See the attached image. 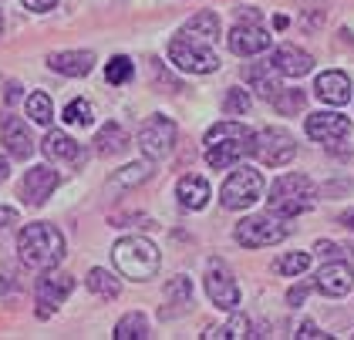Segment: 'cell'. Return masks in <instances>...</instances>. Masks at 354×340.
<instances>
[{
    "mask_svg": "<svg viewBox=\"0 0 354 340\" xmlns=\"http://www.w3.org/2000/svg\"><path fill=\"white\" fill-rule=\"evenodd\" d=\"M216 37L219 17L213 10H203L169 41V61L189 75H213V71H219Z\"/></svg>",
    "mask_w": 354,
    "mask_h": 340,
    "instance_id": "6da1fadb",
    "label": "cell"
},
{
    "mask_svg": "<svg viewBox=\"0 0 354 340\" xmlns=\"http://www.w3.org/2000/svg\"><path fill=\"white\" fill-rule=\"evenodd\" d=\"M253 142H257V135L240 122H216L206 131V165L223 172V169L236 165L243 155H250Z\"/></svg>",
    "mask_w": 354,
    "mask_h": 340,
    "instance_id": "7a4b0ae2",
    "label": "cell"
},
{
    "mask_svg": "<svg viewBox=\"0 0 354 340\" xmlns=\"http://www.w3.org/2000/svg\"><path fill=\"white\" fill-rule=\"evenodd\" d=\"M17 253L30 270H51L64 260V236L51 223H28L17 236Z\"/></svg>",
    "mask_w": 354,
    "mask_h": 340,
    "instance_id": "3957f363",
    "label": "cell"
},
{
    "mask_svg": "<svg viewBox=\"0 0 354 340\" xmlns=\"http://www.w3.org/2000/svg\"><path fill=\"white\" fill-rule=\"evenodd\" d=\"M111 260L115 266L129 276V280H152L159 273V249L152 239L145 236H125L111 246Z\"/></svg>",
    "mask_w": 354,
    "mask_h": 340,
    "instance_id": "277c9868",
    "label": "cell"
},
{
    "mask_svg": "<svg viewBox=\"0 0 354 340\" xmlns=\"http://www.w3.org/2000/svg\"><path fill=\"white\" fill-rule=\"evenodd\" d=\"M314 199H317L314 182H310L307 176H300V172H290V176H280V179L270 185V199H267V202H270V212L290 219V216H300V212L310 209Z\"/></svg>",
    "mask_w": 354,
    "mask_h": 340,
    "instance_id": "5b68a950",
    "label": "cell"
},
{
    "mask_svg": "<svg viewBox=\"0 0 354 340\" xmlns=\"http://www.w3.org/2000/svg\"><path fill=\"white\" fill-rule=\"evenodd\" d=\"M260 196H263V176L250 165H240L236 172H230V179L219 189L223 209H250Z\"/></svg>",
    "mask_w": 354,
    "mask_h": 340,
    "instance_id": "8992f818",
    "label": "cell"
},
{
    "mask_svg": "<svg viewBox=\"0 0 354 340\" xmlns=\"http://www.w3.org/2000/svg\"><path fill=\"white\" fill-rule=\"evenodd\" d=\"M236 243L246 246V249H263V246H273V243H280L283 236H287V226H283V216H277V212H267V216H250L243 219L240 226H236Z\"/></svg>",
    "mask_w": 354,
    "mask_h": 340,
    "instance_id": "52a82bcc",
    "label": "cell"
},
{
    "mask_svg": "<svg viewBox=\"0 0 354 340\" xmlns=\"http://www.w3.org/2000/svg\"><path fill=\"white\" fill-rule=\"evenodd\" d=\"M226 44H230V51L236 54V57H250V54L267 51L270 48V34L260 27V14L246 7V21H240V24L230 30Z\"/></svg>",
    "mask_w": 354,
    "mask_h": 340,
    "instance_id": "ba28073f",
    "label": "cell"
},
{
    "mask_svg": "<svg viewBox=\"0 0 354 340\" xmlns=\"http://www.w3.org/2000/svg\"><path fill=\"white\" fill-rule=\"evenodd\" d=\"M253 155L260 158L263 165H270V169L287 165L290 158L297 155L294 135L283 131V129H263L260 135H257V142H253Z\"/></svg>",
    "mask_w": 354,
    "mask_h": 340,
    "instance_id": "9c48e42d",
    "label": "cell"
},
{
    "mask_svg": "<svg viewBox=\"0 0 354 340\" xmlns=\"http://www.w3.org/2000/svg\"><path fill=\"white\" fill-rule=\"evenodd\" d=\"M176 145V125L172 118L152 115L145 118V125L138 129V149L145 152V158H165Z\"/></svg>",
    "mask_w": 354,
    "mask_h": 340,
    "instance_id": "30bf717a",
    "label": "cell"
},
{
    "mask_svg": "<svg viewBox=\"0 0 354 340\" xmlns=\"http://www.w3.org/2000/svg\"><path fill=\"white\" fill-rule=\"evenodd\" d=\"M75 290V280L68 273H44L37 280V290H34V303H37V317L48 320L57 307L68 300V293Z\"/></svg>",
    "mask_w": 354,
    "mask_h": 340,
    "instance_id": "8fae6325",
    "label": "cell"
},
{
    "mask_svg": "<svg viewBox=\"0 0 354 340\" xmlns=\"http://www.w3.org/2000/svg\"><path fill=\"white\" fill-rule=\"evenodd\" d=\"M206 293H209V300L216 303L219 310H236V307H240V287H236V280L230 276V270H226L219 260L209 263Z\"/></svg>",
    "mask_w": 354,
    "mask_h": 340,
    "instance_id": "7c38bea8",
    "label": "cell"
},
{
    "mask_svg": "<svg viewBox=\"0 0 354 340\" xmlns=\"http://www.w3.org/2000/svg\"><path fill=\"white\" fill-rule=\"evenodd\" d=\"M348 131H351V122H348L344 115H337V111H317V115L307 118V135H310L314 142H321V145L341 142Z\"/></svg>",
    "mask_w": 354,
    "mask_h": 340,
    "instance_id": "4fadbf2b",
    "label": "cell"
},
{
    "mask_svg": "<svg viewBox=\"0 0 354 340\" xmlns=\"http://www.w3.org/2000/svg\"><path fill=\"white\" fill-rule=\"evenodd\" d=\"M57 182H61V176H57L55 169H48V165H34L28 176H24V182H21L24 202H28V206H44L48 196L57 189Z\"/></svg>",
    "mask_w": 354,
    "mask_h": 340,
    "instance_id": "5bb4252c",
    "label": "cell"
},
{
    "mask_svg": "<svg viewBox=\"0 0 354 340\" xmlns=\"http://www.w3.org/2000/svg\"><path fill=\"white\" fill-rule=\"evenodd\" d=\"M354 287V270L351 263H327L321 266V273H317V290L324 293V296H344V293H351Z\"/></svg>",
    "mask_w": 354,
    "mask_h": 340,
    "instance_id": "9a60e30c",
    "label": "cell"
},
{
    "mask_svg": "<svg viewBox=\"0 0 354 340\" xmlns=\"http://www.w3.org/2000/svg\"><path fill=\"white\" fill-rule=\"evenodd\" d=\"M314 95L324 102V105H348L351 102V78L344 75V71H324L317 84H314Z\"/></svg>",
    "mask_w": 354,
    "mask_h": 340,
    "instance_id": "2e32d148",
    "label": "cell"
},
{
    "mask_svg": "<svg viewBox=\"0 0 354 340\" xmlns=\"http://www.w3.org/2000/svg\"><path fill=\"white\" fill-rule=\"evenodd\" d=\"M44 155L57 162V165H84L82 145L71 135H64V131H48L44 135Z\"/></svg>",
    "mask_w": 354,
    "mask_h": 340,
    "instance_id": "e0dca14e",
    "label": "cell"
},
{
    "mask_svg": "<svg viewBox=\"0 0 354 340\" xmlns=\"http://www.w3.org/2000/svg\"><path fill=\"white\" fill-rule=\"evenodd\" d=\"M270 64L280 75H287V78H300V75H307L314 68V57L307 51H300V48H294V44H283V48L273 51Z\"/></svg>",
    "mask_w": 354,
    "mask_h": 340,
    "instance_id": "ac0fdd59",
    "label": "cell"
},
{
    "mask_svg": "<svg viewBox=\"0 0 354 340\" xmlns=\"http://www.w3.org/2000/svg\"><path fill=\"white\" fill-rule=\"evenodd\" d=\"M51 71L57 75H68V78H84L91 68H95V54L91 51H57L48 57Z\"/></svg>",
    "mask_w": 354,
    "mask_h": 340,
    "instance_id": "d6986e66",
    "label": "cell"
},
{
    "mask_svg": "<svg viewBox=\"0 0 354 340\" xmlns=\"http://www.w3.org/2000/svg\"><path fill=\"white\" fill-rule=\"evenodd\" d=\"M3 145H7L10 158H30L34 138H30L28 122H21V118H3Z\"/></svg>",
    "mask_w": 354,
    "mask_h": 340,
    "instance_id": "ffe728a7",
    "label": "cell"
},
{
    "mask_svg": "<svg viewBox=\"0 0 354 340\" xmlns=\"http://www.w3.org/2000/svg\"><path fill=\"white\" fill-rule=\"evenodd\" d=\"M162 300H165V310H162L165 320H169V317H179L192 303V283L186 280V276L169 280V283H165V290H162Z\"/></svg>",
    "mask_w": 354,
    "mask_h": 340,
    "instance_id": "44dd1931",
    "label": "cell"
},
{
    "mask_svg": "<svg viewBox=\"0 0 354 340\" xmlns=\"http://www.w3.org/2000/svg\"><path fill=\"white\" fill-rule=\"evenodd\" d=\"M176 196L186 209H203L209 202V182L203 176H183L176 185Z\"/></svg>",
    "mask_w": 354,
    "mask_h": 340,
    "instance_id": "7402d4cb",
    "label": "cell"
},
{
    "mask_svg": "<svg viewBox=\"0 0 354 340\" xmlns=\"http://www.w3.org/2000/svg\"><path fill=\"white\" fill-rule=\"evenodd\" d=\"M129 145H132V138H129V131L122 129L118 122H109L105 129L98 131V138H95L98 155H122Z\"/></svg>",
    "mask_w": 354,
    "mask_h": 340,
    "instance_id": "603a6c76",
    "label": "cell"
},
{
    "mask_svg": "<svg viewBox=\"0 0 354 340\" xmlns=\"http://www.w3.org/2000/svg\"><path fill=\"white\" fill-rule=\"evenodd\" d=\"M152 176V165L149 162H138V165H129V169H122V172H115L109 179V192L111 196H122V192H129V189H136L142 185L145 179Z\"/></svg>",
    "mask_w": 354,
    "mask_h": 340,
    "instance_id": "cb8c5ba5",
    "label": "cell"
},
{
    "mask_svg": "<svg viewBox=\"0 0 354 340\" xmlns=\"http://www.w3.org/2000/svg\"><path fill=\"white\" fill-rule=\"evenodd\" d=\"M277 68L267 64V68H250V84H253V91L257 95H263L267 102H273L277 95H280V84H277Z\"/></svg>",
    "mask_w": 354,
    "mask_h": 340,
    "instance_id": "d4e9b609",
    "label": "cell"
},
{
    "mask_svg": "<svg viewBox=\"0 0 354 340\" xmlns=\"http://www.w3.org/2000/svg\"><path fill=\"white\" fill-rule=\"evenodd\" d=\"M203 337L206 340H243V337H253V334H250V320H246L243 314H233L230 317V323L206 330Z\"/></svg>",
    "mask_w": 354,
    "mask_h": 340,
    "instance_id": "484cf974",
    "label": "cell"
},
{
    "mask_svg": "<svg viewBox=\"0 0 354 340\" xmlns=\"http://www.w3.org/2000/svg\"><path fill=\"white\" fill-rule=\"evenodd\" d=\"M115 340H145L149 337V320L142 314H125L115 323Z\"/></svg>",
    "mask_w": 354,
    "mask_h": 340,
    "instance_id": "4316f807",
    "label": "cell"
},
{
    "mask_svg": "<svg viewBox=\"0 0 354 340\" xmlns=\"http://www.w3.org/2000/svg\"><path fill=\"white\" fill-rule=\"evenodd\" d=\"M88 290H91L95 296H102V300H115V296L122 293V283L111 276L109 270H91V273H88Z\"/></svg>",
    "mask_w": 354,
    "mask_h": 340,
    "instance_id": "83f0119b",
    "label": "cell"
},
{
    "mask_svg": "<svg viewBox=\"0 0 354 340\" xmlns=\"http://www.w3.org/2000/svg\"><path fill=\"white\" fill-rule=\"evenodd\" d=\"M28 118H34L37 125H51L55 122V105L44 91H34L28 98Z\"/></svg>",
    "mask_w": 354,
    "mask_h": 340,
    "instance_id": "f1b7e54d",
    "label": "cell"
},
{
    "mask_svg": "<svg viewBox=\"0 0 354 340\" xmlns=\"http://www.w3.org/2000/svg\"><path fill=\"white\" fill-rule=\"evenodd\" d=\"M136 75V64L125 57V54H118V57H111L109 68H105V78H109V84H125V81Z\"/></svg>",
    "mask_w": 354,
    "mask_h": 340,
    "instance_id": "f546056e",
    "label": "cell"
},
{
    "mask_svg": "<svg viewBox=\"0 0 354 340\" xmlns=\"http://www.w3.org/2000/svg\"><path fill=\"white\" fill-rule=\"evenodd\" d=\"M307 266H310V253H287V256H280V260L273 263V270L283 273V276H297Z\"/></svg>",
    "mask_w": 354,
    "mask_h": 340,
    "instance_id": "4dcf8cb0",
    "label": "cell"
},
{
    "mask_svg": "<svg viewBox=\"0 0 354 340\" xmlns=\"http://www.w3.org/2000/svg\"><path fill=\"white\" fill-rule=\"evenodd\" d=\"M61 118L68 122V125H91V105L84 102V98H75V102H68L64 111H61Z\"/></svg>",
    "mask_w": 354,
    "mask_h": 340,
    "instance_id": "1f68e13d",
    "label": "cell"
},
{
    "mask_svg": "<svg viewBox=\"0 0 354 340\" xmlns=\"http://www.w3.org/2000/svg\"><path fill=\"white\" fill-rule=\"evenodd\" d=\"M223 111L226 115H246L250 111V95L243 88H230L226 91V102H223Z\"/></svg>",
    "mask_w": 354,
    "mask_h": 340,
    "instance_id": "d6a6232c",
    "label": "cell"
},
{
    "mask_svg": "<svg viewBox=\"0 0 354 340\" xmlns=\"http://www.w3.org/2000/svg\"><path fill=\"white\" fill-rule=\"evenodd\" d=\"M273 102H277V108H280L283 115H290V111H300V108H304V91H287V95L280 91Z\"/></svg>",
    "mask_w": 354,
    "mask_h": 340,
    "instance_id": "836d02e7",
    "label": "cell"
},
{
    "mask_svg": "<svg viewBox=\"0 0 354 340\" xmlns=\"http://www.w3.org/2000/svg\"><path fill=\"white\" fill-rule=\"evenodd\" d=\"M57 0H24V10H37V14H44V10H55Z\"/></svg>",
    "mask_w": 354,
    "mask_h": 340,
    "instance_id": "e575fe53",
    "label": "cell"
},
{
    "mask_svg": "<svg viewBox=\"0 0 354 340\" xmlns=\"http://www.w3.org/2000/svg\"><path fill=\"white\" fill-rule=\"evenodd\" d=\"M297 337L310 340V337H327V334H321V330H317V323H310V320H307V323H300V334H297Z\"/></svg>",
    "mask_w": 354,
    "mask_h": 340,
    "instance_id": "d590c367",
    "label": "cell"
},
{
    "mask_svg": "<svg viewBox=\"0 0 354 340\" xmlns=\"http://www.w3.org/2000/svg\"><path fill=\"white\" fill-rule=\"evenodd\" d=\"M10 223H17V212L14 209H0V229H7Z\"/></svg>",
    "mask_w": 354,
    "mask_h": 340,
    "instance_id": "8d00e7d4",
    "label": "cell"
},
{
    "mask_svg": "<svg viewBox=\"0 0 354 340\" xmlns=\"http://www.w3.org/2000/svg\"><path fill=\"white\" fill-rule=\"evenodd\" d=\"M304 293H307V290H304V287L290 290V303H300V300H304Z\"/></svg>",
    "mask_w": 354,
    "mask_h": 340,
    "instance_id": "74e56055",
    "label": "cell"
},
{
    "mask_svg": "<svg viewBox=\"0 0 354 340\" xmlns=\"http://www.w3.org/2000/svg\"><path fill=\"white\" fill-rule=\"evenodd\" d=\"M17 91H21V88H17V84H10V88H7V102H17Z\"/></svg>",
    "mask_w": 354,
    "mask_h": 340,
    "instance_id": "f35d334b",
    "label": "cell"
},
{
    "mask_svg": "<svg viewBox=\"0 0 354 340\" xmlns=\"http://www.w3.org/2000/svg\"><path fill=\"white\" fill-rule=\"evenodd\" d=\"M3 179H7V162L0 158V182H3Z\"/></svg>",
    "mask_w": 354,
    "mask_h": 340,
    "instance_id": "ab89813d",
    "label": "cell"
},
{
    "mask_svg": "<svg viewBox=\"0 0 354 340\" xmlns=\"http://www.w3.org/2000/svg\"><path fill=\"white\" fill-rule=\"evenodd\" d=\"M0 34H3V17H0Z\"/></svg>",
    "mask_w": 354,
    "mask_h": 340,
    "instance_id": "60d3db41",
    "label": "cell"
},
{
    "mask_svg": "<svg viewBox=\"0 0 354 340\" xmlns=\"http://www.w3.org/2000/svg\"><path fill=\"white\" fill-rule=\"evenodd\" d=\"M351 256H354V246H351Z\"/></svg>",
    "mask_w": 354,
    "mask_h": 340,
    "instance_id": "b9f144b4",
    "label": "cell"
}]
</instances>
